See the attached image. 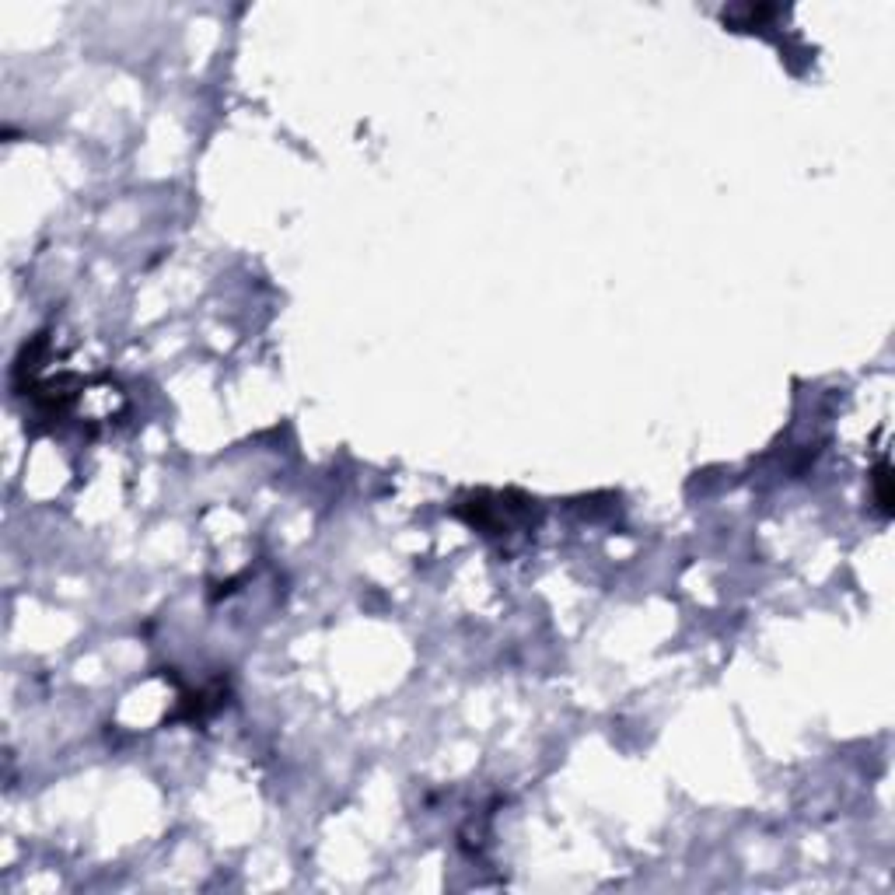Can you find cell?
<instances>
[{"instance_id":"6da1fadb","label":"cell","mask_w":895,"mask_h":895,"mask_svg":"<svg viewBox=\"0 0 895 895\" xmlns=\"http://www.w3.org/2000/svg\"><path fill=\"white\" fill-rule=\"evenodd\" d=\"M874 486H878V504H881V511H885V514H892V493H888V462H881V465H878V472H874Z\"/></svg>"}]
</instances>
